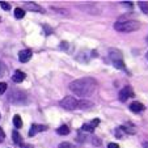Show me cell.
Masks as SVG:
<instances>
[{
	"mask_svg": "<svg viewBox=\"0 0 148 148\" xmlns=\"http://www.w3.org/2000/svg\"><path fill=\"white\" fill-rule=\"evenodd\" d=\"M98 84L95 79L92 77H83L77 79V80L72 81L70 84V89L72 90V93H75L76 96L81 98H87L90 95L95 93V90L97 89Z\"/></svg>",
	"mask_w": 148,
	"mask_h": 148,
	"instance_id": "6da1fadb",
	"label": "cell"
},
{
	"mask_svg": "<svg viewBox=\"0 0 148 148\" xmlns=\"http://www.w3.org/2000/svg\"><path fill=\"white\" fill-rule=\"evenodd\" d=\"M140 28V24L138 21H132V20H126V21H117L114 24V29L121 33H131Z\"/></svg>",
	"mask_w": 148,
	"mask_h": 148,
	"instance_id": "7a4b0ae2",
	"label": "cell"
},
{
	"mask_svg": "<svg viewBox=\"0 0 148 148\" xmlns=\"http://www.w3.org/2000/svg\"><path fill=\"white\" fill-rule=\"evenodd\" d=\"M60 106L67 110H75V109H79V101L75 97L67 96V97H64L60 101Z\"/></svg>",
	"mask_w": 148,
	"mask_h": 148,
	"instance_id": "3957f363",
	"label": "cell"
},
{
	"mask_svg": "<svg viewBox=\"0 0 148 148\" xmlns=\"http://www.w3.org/2000/svg\"><path fill=\"white\" fill-rule=\"evenodd\" d=\"M8 100L13 103H24L26 101V95L24 92H20V90H13L9 95Z\"/></svg>",
	"mask_w": 148,
	"mask_h": 148,
	"instance_id": "277c9868",
	"label": "cell"
},
{
	"mask_svg": "<svg viewBox=\"0 0 148 148\" xmlns=\"http://www.w3.org/2000/svg\"><path fill=\"white\" fill-rule=\"evenodd\" d=\"M135 93L134 90H132V88L130 87V85H127V87H125L123 89H121L119 92V101H122V102H125V101H127L129 98L134 97Z\"/></svg>",
	"mask_w": 148,
	"mask_h": 148,
	"instance_id": "5b68a950",
	"label": "cell"
},
{
	"mask_svg": "<svg viewBox=\"0 0 148 148\" xmlns=\"http://www.w3.org/2000/svg\"><path fill=\"white\" fill-rule=\"evenodd\" d=\"M32 55H33V53H32V50H29V49L21 50L18 53V60L21 62V63H26V62H29L32 59Z\"/></svg>",
	"mask_w": 148,
	"mask_h": 148,
	"instance_id": "8992f818",
	"label": "cell"
},
{
	"mask_svg": "<svg viewBox=\"0 0 148 148\" xmlns=\"http://www.w3.org/2000/svg\"><path fill=\"white\" fill-rule=\"evenodd\" d=\"M109 55H110V58H112L113 63L122 60V53H121L118 49H110V50H109Z\"/></svg>",
	"mask_w": 148,
	"mask_h": 148,
	"instance_id": "52a82bcc",
	"label": "cell"
},
{
	"mask_svg": "<svg viewBox=\"0 0 148 148\" xmlns=\"http://www.w3.org/2000/svg\"><path fill=\"white\" fill-rule=\"evenodd\" d=\"M25 77H26L25 72H23V71H16V72L13 73V76H12V81L16 84H20L25 80Z\"/></svg>",
	"mask_w": 148,
	"mask_h": 148,
	"instance_id": "ba28073f",
	"label": "cell"
},
{
	"mask_svg": "<svg viewBox=\"0 0 148 148\" xmlns=\"http://www.w3.org/2000/svg\"><path fill=\"white\" fill-rule=\"evenodd\" d=\"M25 9H28V11H32V12H45V9L42 8L41 5H38L37 3H33V1H30V3H25Z\"/></svg>",
	"mask_w": 148,
	"mask_h": 148,
	"instance_id": "9c48e42d",
	"label": "cell"
},
{
	"mask_svg": "<svg viewBox=\"0 0 148 148\" xmlns=\"http://www.w3.org/2000/svg\"><path fill=\"white\" fill-rule=\"evenodd\" d=\"M47 129L46 126H41V125H32V129H30V131H29V136H34V135L37 134V132H39V131H45V130Z\"/></svg>",
	"mask_w": 148,
	"mask_h": 148,
	"instance_id": "30bf717a",
	"label": "cell"
},
{
	"mask_svg": "<svg viewBox=\"0 0 148 148\" xmlns=\"http://www.w3.org/2000/svg\"><path fill=\"white\" fill-rule=\"evenodd\" d=\"M144 105H143L142 102H138V101H135V102H132L131 105H130V110L134 113H140L144 110Z\"/></svg>",
	"mask_w": 148,
	"mask_h": 148,
	"instance_id": "8fae6325",
	"label": "cell"
},
{
	"mask_svg": "<svg viewBox=\"0 0 148 148\" xmlns=\"http://www.w3.org/2000/svg\"><path fill=\"white\" fill-rule=\"evenodd\" d=\"M13 125L16 129H21V127H23V119H21V117H20L18 114H16L13 117Z\"/></svg>",
	"mask_w": 148,
	"mask_h": 148,
	"instance_id": "7c38bea8",
	"label": "cell"
},
{
	"mask_svg": "<svg viewBox=\"0 0 148 148\" xmlns=\"http://www.w3.org/2000/svg\"><path fill=\"white\" fill-rule=\"evenodd\" d=\"M56 132H58L59 135H68L70 134V129H68V126L63 125V126H60V127L56 130Z\"/></svg>",
	"mask_w": 148,
	"mask_h": 148,
	"instance_id": "4fadbf2b",
	"label": "cell"
},
{
	"mask_svg": "<svg viewBox=\"0 0 148 148\" xmlns=\"http://www.w3.org/2000/svg\"><path fill=\"white\" fill-rule=\"evenodd\" d=\"M12 138H13V142L16 143V144H20V143H23V138H21V135H20L18 131H16V130L12 132Z\"/></svg>",
	"mask_w": 148,
	"mask_h": 148,
	"instance_id": "5bb4252c",
	"label": "cell"
},
{
	"mask_svg": "<svg viewBox=\"0 0 148 148\" xmlns=\"http://www.w3.org/2000/svg\"><path fill=\"white\" fill-rule=\"evenodd\" d=\"M24 16H25V11H24L23 8H16L14 9V17L16 18H24Z\"/></svg>",
	"mask_w": 148,
	"mask_h": 148,
	"instance_id": "9a60e30c",
	"label": "cell"
},
{
	"mask_svg": "<svg viewBox=\"0 0 148 148\" xmlns=\"http://www.w3.org/2000/svg\"><path fill=\"white\" fill-rule=\"evenodd\" d=\"M139 7L144 13L148 14V3H145V1H139Z\"/></svg>",
	"mask_w": 148,
	"mask_h": 148,
	"instance_id": "2e32d148",
	"label": "cell"
},
{
	"mask_svg": "<svg viewBox=\"0 0 148 148\" xmlns=\"http://www.w3.org/2000/svg\"><path fill=\"white\" fill-rule=\"evenodd\" d=\"M113 64H114V67H117L118 70H126L123 60H121V62H115V63H113Z\"/></svg>",
	"mask_w": 148,
	"mask_h": 148,
	"instance_id": "e0dca14e",
	"label": "cell"
},
{
	"mask_svg": "<svg viewBox=\"0 0 148 148\" xmlns=\"http://www.w3.org/2000/svg\"><path fill=\"white\" fill-rule=\"evenodd\" d=\"M0 7H1L4 11H9V9H11V4L7 3V1H0Z\"/></svg>",
	"mask_w": 148,
	"mask_h": 148,
	"instance_id": "ac0fdd59",
	"label": "cell"
},
{
	"mask_svg": "<svg viewBox=\"0 0 148 148\" xmlns=\"http://www.w3.org/2000/svg\"><path fill=\"white\" fill-rule=\"evenodd\" d=\"M58 148H75L71 143H67V142H63V143H60V144L58 145Z\"/></svg>",
	"mask_w": 148,
	"mask_h": 148,
	"instance_id": "d6986e66",
	"label": "cell"
},
{
	"mask_svg": "<svg viewBox=\"0 0 148 148\" xmlns=\"http://www.w3.org/2000/svg\"><path fill=\"white\" fill-rule=\"evenodd\" d=\"M81 130H83V131H89V132H93V127L90 125H83L81 126Z\"/></svg>",
	"mask_w": 148,
	"mask_h": 148,
	"instance_id": "ffe728a7",
	"label": "cell"
},
{
	"mask_svg": "<svg viewBox=\"0 0 148 148\" xmlns=\"http://www.w3.org/2000/svg\"><path fill=\"white\" fill-rule=\"evenodd\" d=\"M7 87H8V85H7V83H0V95H3L4 92H5L7 90Z\"/></svg>",
	"mask_w": 148,
	"mask_h": 148,
	"instance_id": "44dd1931",
	"label": "cell"
},
{
	"mask_svg": "<svg viewBox=\"0 0 148 148\" xmlns=\"http://www.w3.org/2000/svg\"><path fill=\"white\" fill-rule=\"evenodd\" d=\"M5 139V134H4V131H3V129L0 127V143L3 142V140Z\"/></svg>",
	"mask_w": 148,
	"mask_h": 148,
	"instance_id": "7402d4cb",
	"label": "cell"
},
{
	"mask_svg": "<svg viewBox=\"0 0 148 148\" xmlns=\"http://www.w3.org/2000/svg\"><path fill=\"white\" fill-rule=\"evenodd\" d=\"M20 147H21V148H33V145H32V144H26V143H20Z\"/></svg>",
	"mask_w": 148,
	"mask_h": 148,
	"instance_id": "603a6c76",
	"label": "cell"
},
{
	"mask_svg": "<svg viewBox=\"0 0 148 148\" xmlns=\"http://www.w3.org/2000/svg\"><path fill=\"white\" fill-rule=\"evenodd\" d=\"M108 148H119V145H118L117 143H109V144H108Z\"/></svg>",
	"mask_w": 148,
	"mask_h": 148,
	"instance_id": "cb8c5ba5",
	"label": "cell"
},
{
	"mask_svg": "<svg viewBox=\"0 0 148 148\" xmlns=\"http://www.w3.org/2000/svg\"><path fill=\"white\" fill-rule=\"evenodd\" d=\"M98 123H100V119H95V121H93L92 123H90V126H92L93 129H95V127H96V126L98 125Z\"/></svg>",
	"mask_w": 148,
	"mask_h": 148,
	"instance_id": "d4e9b609",
	"label": "cell"
},
{
	"mask_svg": "<svg viewBox=\"0 0 148 148\" xmlns=\"http://www.w3.org/2000/svg\"><path fill=\"white\" fill-rule=\"evenodd\" d=\"M3 71H4V67H3V64H0V73L3 72Z\"/></svg>",
	"mask_w": 148,
	"mask_h": 148,
	"instance_id": "484cf974",
	"label": "cell"
},
{
	"mask_svg": "<svg viewBox=\"0 0 148 148\" xmlns=\"http://www.w3.org/2000/svg\"><path fill=\"white\" fill-rule=\"evenodd\" d=\"M144 148H148V143H145L144 144Z\"/></svg>",
	"mask_w": 148,
	"mask_h": 148,
	"instance_id": "4316f807",
	"label": "cell"
},
{
	"mask_svg": "<svg viewBox=\"0 0 148 148\" xmlns=\"http://www.w3.org/2000/svg\"><path fill=\"white\" fill-rule=\"evenodd\" d=\"M147 59H148V53H147Z\"/></svg>",
	"mask_w": 148,
	"mask_h": 148,
	"instance_id": "83f0119b",
	"label": "cell"
},
{
	"mask_svg": "<svg viewBox=\"0 0 148 148\" xmlns=\"http://www.w3.org/2000/svg\"><path fill=\"white\" fill-rule=\"evenodd\" d=\"M147 41H148V38H147Z\"/></svg>",
	"mask_w": 148,
	"mask_h": 148,
	"instance_id": "f1b7e54d",
	"label": "cell"
}]
</instances>
